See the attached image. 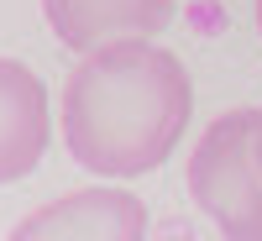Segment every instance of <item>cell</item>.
<instances>
[{
  "mask_svg": "<svg viewBox=\"0 0 262 241\" xmlns=\"http://www.w3.org/2000/svg\"><path fill=\"white\" fill-rule=\"evenodd\" d=\"M179 0H42L53 37L69 53H90L121 37H152L173 21Z\"/></svg>",
  "mask_w": 262,
  "mask_h": 241,
  "instance_id": "5b68a950",
  "label": "cell"
},
{
  "mask_svg": "<svg viewBox=\"0 0 262 241\" xmlns=\"http://www.w3.org/2000/svg\"><path fill=\"white\" fill-rule=\"evenodd\" d=\"M257 158H262V105H257Z\"/></svg>",
  "mask_w": 262,
  "mask_h": 241,
  "instance_id": "8992f818",
  "label": "cell"
},
{
  "mask_svg": "<svg viewBox=\"0 0 262 241\" xmlns=\"http://www.w3.org/2000/svg\"><path fill=\"white\" fill-rule=\"evenodd\" d=\"M6 241H147V205L116 184L74 189L27 210Z\"/></svg>",
  "mask_w": 262,
  "mask_h": 241,
  "instance_id": "3957f363",
  "label": "cell"
},
{
  "mask_svg": "<svg viewBox=\"0 0 262 241\" xmlns=\"http://www.w3.org/2000/svg\"><path fill=\"white\" fill-rule=\"evenodd\" d=\"M63 142L100 179H142L163 168L194 116V79L179 53L152 37H121L79 53L63 79Z\"/></svg>",
  "mask_w": 262,
  "mask_h": 241,
  "instance_id": "6da1fadb",
  "label": "cell"
},
{
  "mask_svg": "<svg viewBox=\"0 0 262 241\" xmlns=\"http://www.w3.org/2000/svg\"><path fill=\"white\" fill-rule=\"evenodd\" d=\"M189 200L226 241H262V158L257 105L226 111L189 152Z\"/></svg>",
  "mask_w": 262,
  "mask_h": 241,
  "instance_id": "7a4b0ae2",
  "label": "cell"
},
{
  "mask_svg": "<svg viewBox=\"0 0 262 241\" xmlns=\"http://www.w3.org/2000/svg\"><path fill=\"white\" fill-rule=\"evenodd\" d=\"M257 32H262V0H257Z\"/></svg>",
  "mask_w": 262,
  "mask_h": 241,
  "instance_id": "52a82bcc",
  "label": "cell"
},
{
  "mask_svg": "<svg viewBox=\"0 0 262 241\" xmlns=\"http://www.w3.org/2000/svg\"><path fill=\"white\" fill-rule=\"evenodd\" d=\"M53 142L48 84L21 58H0V184H21L42 168Z\"/></svg>",
  "mask_w": 262,
  "mask_h": 241,
  "instance_id": "277c9868",
  "label": "cell"
}]
</instances>
